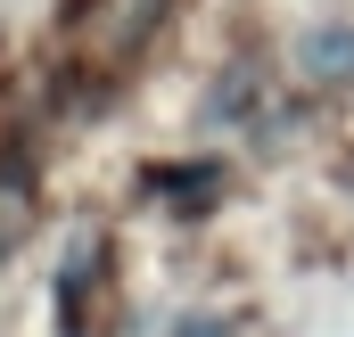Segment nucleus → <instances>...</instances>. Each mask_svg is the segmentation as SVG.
I'll use <instances>...</instances> for the list:
<instances>
[{
  "mask_svg": "<svg viewBox=\"0 0 354 337\" xmlns=\"http://www.w3.org/2000/svg\"><path fill=\"white\" fill-rule=\"evenodd\" d=\"M297 66H305L313 83H354V25H322V33H305V41H297Z\"/></svg>",
  "mask_w": 354,
  "mask_h": 337,
  "instance_id": "1",
  "label": "nucleus"
}]
</instances>
